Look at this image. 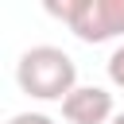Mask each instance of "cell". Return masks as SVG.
Returning a JSON list of instances; mask_svg holds the SVG:
<instances>
[{
    "instance_id": "4",
    "label": "cell",
    "mask_w": 124,
    "mask_h": 124,
    "mask_svg": "<svg viewBox=\"0 0 124 124\" xmlns=\"http://www.w3.org/2000/svg\"><path fill=\"white\" fill-rule=\"evenodd\" d=\"M108 81H112L116 89H124V43L108 54Z\"/></svg>"
},
{
    "instance_id": "3",
    "label": "cell",
    "mask_w": 124,
    "mask_h": 124,
    "mask_svg": "<svg viewBox=\"0 0 124 124\" xmlns=\"http://www.w3.org/2000/svg\"><path fill=\"white\" fill-rule=\"evenodd\" d=\"M62 116L66 124H112V93L101 85H78L62 101Z\"/></svg>"
},
{
    "instance_id": "2",
    "label": "cell",
    "mask_w": 124,
    "mask_h": 124,
    "mask_svg": "<svg viewBox=\"0 0 124 124\" xmlns=\"http://www.w3.org/2000/svg\"><path fill=\"white\" fill-rule=\"evenodd\" d=\"M43 8L81 43H108L124 35V0H46Z\"/></svg>"
},
{
    "instance_id": "5",
    "label": "cell",
    "mask_w": 124,
    "mask_h": 124,
    "mask_svg": "<svg viewBox=\"0 0 124 124\" xmlns=\"http://www.w3.org/2000/svg\"><path fill=\"white\" fill-rule=\"evenodd\" d=\"M8 124H54V120H50L46 112H16Z\"/></svg>"
},
{
    "instance_id": "6",
    "label": "cell",
    "mask_w": 124,
    "mask_h": 124,
    "mask_svg": "<svg viewBox=\"0 0 124 124\" xmlns=\"http://www.w3.org/2000/svg\"><path fill=\"white\" fill-rule=\"evenodd\" d=\"M112 124H124V112H116V116H112Z\"/></svg>"
},
{
    "instance_id": "1",
    "label": "cell",
    "mask_w": 124,
    "mask_h": 124,
    "mask_svg": "<svg viewBox=\"0 0 124 124\" xmlns=\"http://www.w3.org/2000/svg\"><path fill=\"white\" fill-rule=\"evenodd\" d=\"M16 81L35 101H66L78 89V62L62 46H31L16 62Z\"/></svg>"
}]
</instances>
